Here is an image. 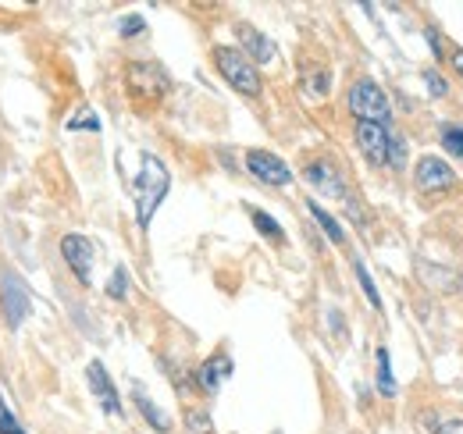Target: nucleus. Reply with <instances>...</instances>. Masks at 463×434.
<instances>
[{
  "label": "nucleus",
  "mask_w": 463,
  "mask_h": 434,
  "mask_svg": "<svg viewBox=\"0 0 463 434\" xmlns=\"http://www.w3.org/2000/svg\"><path fill=\"white\" fill-rule=\"evenodd\" d=\"M168 185H172L168 167L157 161L154 154H143L139 175H136V182H132V200H136V221H139V228H150L157 207H161L165 196H168Z\"/></svg>",
  "instance_id": "obj_1"
},
{
  "label": "nucleus",
  "mask_w": 463,
  "mask_h": 434,
  "mask_svg": "<svg viewBox=\"0 0 463 434\" xmlns=\"http://www.w3.org/2000/svg\"><path fill=\"white\" fill-rule=\"evenodd\" d=\"M125 90H128L132 104L154 108V104H161L165 93L172 90V79H168V71H165L161 64H154V61H132V64L125 68Z\"/></svg>",
  "instance_id": "obj_2"
},
{
  "label": "nucleus",
  "mask_w": 463,
  "mask_h": 434,
  "mask_svg": "<svg viewBox=\"0 0 463 434\" xmlns=\"http://www.w3.org/2000/svg\"><path fill=\"white\" fill-rule=\"evenodd\" d=\"M214 64H218L222 79L229 82L235 93H242V97H260V75H257L253 61L242 54L239 47H214Z\"/></svg>",
  "instance_id": "obj_3"
},
{
  "label": "nucleus",
  "mask_w": 463,
  "mask_h": 434,
  "mask_svg": "<svg viewBox=\"0 0 463 434\" xmlns=\"http://www.w3.org/2000/svg\"><path fill=\"white\" fill-rule=\"evenodd\" d=\"M349 110L356 114V121H374V125H385L389 121V97L382 93L378 82L371 79H356L346 93Z\"/></svg>",
  "instance_id": "obj_4"
},
{
  "label": "nucleus",
  "mask_w": 463,
  "mask_h": 434,
  "mask_svg": "<svg viewBox=\"0 0 463 434\" xmlns=\"http://www.w3.org/2000/svg\"><path fill=\"white\" fill-rule=\"evenodd\" d=\"M61 257L64 264L71 268V274L79 278V285H90L93 281V257H97V246L86 239V235H64L61 239Z\"/></svg>",
  "instance_id": "obj_5"
},
{
  "label": "nucleus",
  "mask_w": 463,
  "mask_h": 434,
  "mask_svg": "<svg viewBox=\"0 0 463 434\" xmlns=\"http://www.w3.org/2000/svg\"><path fill=\"white\" fill-rule=\"evenodd\" d=\"M0 310H4V321H7L11 331L22 325L29 317V310H33L29 307V292H25V285L14 274H4L0 278Z\"/></svg>",
  "instance_id": "obj_6"
},
{
  "label": "nucleus",
  "mask_w": 463,
  "mask_h": 434,
  "mask_svg": "<svg viewBox=\"0 0 463 434\" xmlns=\"http://www.w3.org/2000/svg\"><path fill=\"white\" fill-rule=\"evenodd\" d=\"M246 167L250 175H257L264 185H289L292 182V171L289 164L282 161L279 154H268V150H246Z\"/></svg>",
  "instance_id": "obj_7"
},
{
  "label": "nucleus",
  "mask_w": 463,
  "mask_h": 434,
  "mask_svg": "<svg viewBox=\"0 0 463 434\" xmlns=\"http://www.w3.org/2000/svg\"><path fill=\"white\" fill-rule=\"evenodd\" d=\"M413 182L420 193H446V189H457V171L439 157H420L417 171H413Z\"/></svg>",
  "instance_id": "obj_8"
},
{
  "label": "nucleus",
  "mask_w": 463,
  "mask_h": 434,
  "mask_svg": "<svg viewBox=\"0 0 463 434\" xmlns=\"http://www.w3.org/2000/svg\"><path fill=\"white\" fill-rule=\"evenodd\" d=\"M389 139H392V128L385 125H374V121H356V146L364 150V157L371 164H389Z\"/></svg>",
  "instance_id": "obj_9"
},
{
  "label": "nucleus",
  "mask_w": 463,
  "mask_h": 434,
  "mask_svg": "<svg viewBox=\"0 0 463 434\" xmlns=\"http://www.w3.org/2000/svg\"><path fill=\"white\" fill-rule=\"evenodd\" d=\"M86 381H90V388H93L100 410H104L108 417H121V399H118L115 384H111V378H108V371H104L100 360H93V363L86 367Z\"/></svg>",
  "instance_id": "obj_10"
},
{
  "label": "nucleus",
  "mask_w": 463,
  "mask_h": 434,
  "mask_svg": "<svg viewBox=\"0 0 463 434\" xmlns=\"http://www.w3.org/2000/svg\"><path fill=\"white\" fill-rule=\"evenodd\" d=\"M303 178H307L314 189H321L325 196H346V182H343V175L335 171L332 161H310L303 167Z\"/></svg>",
  "instance_id": "obj_11"
},
{
  "label": "nucleus",
  "mask_w": 463,
  "mask_h": 434,
  "mask_svg": "<svg viewBox=\"0 0 463 434\" xmlns=\"http://www.w3.org/2000/svg\"><path fill=\"white\" fill-rule=\"evenodd\" d=\"M235 33H239V43H242V54L246 57H253L260 64H271L275 61V43L264 33H257L253 25H235Z\"/></svg>",
  "instance_id": "obj_12"
},
{
  "label": "nucleus",
  "mask_w": 463,
  "mask_h": 434,
  "mask_svg": "<svg viewBox=\"0 0 463 434\" xmlns=\"http://www.w3.org/2000/svg\"><path fill=\"white\" fill-rule=\"evenodd\" d=\"M232 374V360L225 353H218V356H211L200 371H196V381H200V388L207 392V395H214L218 388H222V381Z\"/></svg>",
  "instance_id": "obj_13"
},
{
  "label": "nucleus",
  "mask_w": 463,
  "mask_h": 434,
  "mask_svg": "<svg viewBox=\"0 0 463 434\" xmlns=\"http://www.w3.org/2000/svg\"><path fill=\"white\" fill-rule=\"evenodd\" d=\"M132 402L139 406V413L146 417V424H150L154 431H161V434L172 431V420H168V417H165V413H161V410H157V406L146 399V392H143V388H132Z\"/></svg>",
  "instance_id": "obj_14"
},
{
  "label": "nucleus",
  "mask_w": 463,
  "mask_h": 434,
  "mask_svg": "<svg viewBox=\"0 0 463 434\" xmlns=\"http://www.w3.org/2000/svg\"><path fill=\"white\" fill-rule=\"evenodd\" d=\"M307 211L314 214V221L321 224V231H325V235H328V239H332L335 246H343V242H346V231L339 228V221H335V217L328 214V211H325L321 203H314V200H310V203H307Z\"/></svg>",
  "instance_id": "obj_15"
},
{
  "label": "nucleus",
  "mask_w": 463,
  "mask_h": 434,
  "mask_svg": "<svg viewBox=\"0 0 463 434\" xmlns=\"http://www.w3.org/2000/svg\"><path fill=\"white\" fill-rule=\"evenodd\" d=\"M378 395L392 399L396 395V378H392V360H389V349H378Z\"/></svg>",
  "instance_id": "obj_16"
},
{
  "label": "nucleus",
  "mask_w": 463,
  "mask_h": 434,
  "mask_svg": "<svg viewBox=\"0 0 463 434\" xmlns=\"http://www.w3.org/2000/svg\"><path fill=\"white\" fill-rule=\"evenodd\" d=\"M250 217H253L257 231H264V235H268V239H275V242H286V231H282V224H279L275 217L268 214V211H260V207H250Z\"/></svg>",
  "instance_id": "obj_17"
},
{
  "label": "nucleus",
  "mask_w": 463,
  "mask_h": 434,
  "mask_svg": "<svg viewBox=\"0 0 463 434\" xmlns=\"http://www.w3.org/2000/svg\"><path fill=\"white\" fill-rule=\"evenodd\" d=\"M64 128H68V132H79V128H86V132H100V118H97L90 108H79L68 121H64Z\"/></svg>",
  "instance_id": "obj_18"
},
{
  "label": "nucleus",
  "mask_w": 463,
  "mask_h": 434,
  "mask_svg": "<svg viewBox=\"0 0 463 434\" xmlns=\"http://www.w3.org/2000/svg\"><path fill=\"white\" fill-rule=\"evenodd\" d=\"M353 268H356V281H360V288L367 292V299H371V307H374V310H382V296H378V288H374V281H371V271L364 268V260H356Z\"/></svg>",
  "instance_id": "obj_19"
},
{
  "label": "nucleus",
  "mask_w": 463,
  "mask_h": 434,
  "mask_svg": "<svg viewBox=\"0 0 463 434\" xmlns=\"http://www.w3.org/2000/svg\"><path fill=\"white\" fill-rule=\"evenodd\" d=\"M442 146H446L453 157L463 161V125H446V128H442Z\"/></svg>",
  "instance_id": "obj_20"
},
{
  "label": "nucleus",
  "mask_w": 463,
  "mask_h": 434,
  "mask_svg": "<svg viewBox=\"0 0 463 434\" xmlns=\"http://www.w3.org/2000/svg\"><path fill=\"white\" fill-rule=\"evenodd\" d=\"M0 434H25V428L18 424V417L11 413V406L0 399Z\"/></svg>",
  "instance_id": "obj_21"
},
{
  "label": "nucleus",
  "mask_w": 463,
  "mask_h": 434,
  "mask_svg": "<svg viewBox=\"0 0 463 434\" xmlns=\"http://www.w3.org/2000/svg\"><path fill=\"white\" fill-rule=\"evenodd\" d=\"M424 82H428V90H431V97H449V82L435 71V68H428L424 71Z\"/></svg>",
  "instance_id": "obj_22"
},
{
  "label": "nucleus",
  "mask_w": 463,
  "mask_h": 434,
  "mask_svg": "<svg viewBox=\"0 0 463 434\" xmlns=\"http://www.w3.org/2000/svg\"><path fill=\"white\" fill-rule=\"evenodd\" d=\"M125 292H128V271H125V268H115V278H111V285H108V296H111V299H125Z\"/></svg>",
  "instance_id": "obj_23"
},
{
  "label": "nucleus",
  "mask_w": 463,
  "mask_h": 434,
  "mask_svg": "<svg viewBox=\"0 0 463 434\" xmlns=\"http://www.w3.org/2000/svg\"><path fill=\"white\" fill-rule=\"evenodd\" d=\"M143 29H146V22H143L139 14H125V18H121V25H118V33H121V36H139Z\"/></svg>",
  "instance_id": "obj_24"
},
{
  "label": "nucleus",
  "mask_w": 463,
  "mask_h": 434,
  "mask_svg": "<svg viewBox=\"0 0 463 434\" xmlns=\"http://www.w3.org/2000/svg\"><path fill=\"white\" fill-rule=\"evenodd\" d=\"M185 424H189V431L193 434H211V417H207L203 410H193Z\"/></svg>",
  "instance_id": "obj_25"
},
{
  "label": "nucleus",
  "mask_w": 463,
  "mask_h": 434,
  "mask_svg": "<svg viewBox=\"0 0 463 434\" xmlns=\"http://www.w3.org/2000/svg\"><path fill=\"white\" fill-rule=\"evenodd\" d=\"M431 428H435V434H463V420H431Z\"/></svg>",
  "instance_id": "obj_26"
},
{
  "label": "nucleus",
  "mask_w": 463,
  "mask_h": 434,
  "mask_svg": "<svg viewBox=\"0 0 463 434\" xmlns=\"http://www.w3.org/2000/svg\"><path fill=\"white\" fill-rule=\"evenodd\" d=\"M453 68H457V75L463 79V51H453Z\"/></svg>",
  "instance_id": "obj_27"
},
{
  "label": "nucleus",
  "mask_w": 463,
  "mask_h": 434,
  "mask_svg": "<svg viewBox=\"0 0 463 434\" xmlns=\"http://www.w3.org/2000/svg\"><path fill=\"white\" fill-rule=\"evenodd\" d=\"M460 288H463V274H460Z\"/></svg>",
  "instance_id": "obj_28"
}]
</instances>
